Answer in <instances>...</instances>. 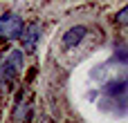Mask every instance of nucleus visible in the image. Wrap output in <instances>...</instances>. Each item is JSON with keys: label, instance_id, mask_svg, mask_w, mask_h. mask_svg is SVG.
<instances>
[{"label": "nucleus", "instance_id": "nucleus-1", "mask_svg": "<svg viewBox=\"0 0 128 123\" xmlns=\"http://www.w3.org/2000/svg\"><path fill=\"white\" fill-rule=\"evenodd\" d=\"M22 67H25V54H22L20 49L9 52V54L4 56V61L0 63V87L7 90V87L18 78V74L22 72Z\"/></svg>", "mask_w": 128, "mask_h": 123}, {"label": "nucleus", "instance_id": "nucleus-2", "mask_svg": "<svg viewBox=\"0 0 128 123\" xmlns=\"http://www.w3.org/2000/svg\"><path fill=\"white\" fill-rule=\"evenodd\" d=\"M25 31V20L18 13H2L0 16V40H16Z\"/></svg>", "mask_w": 128, "mask_h": 123}, {"label": "nucleus", "instance_id": "nucleus-3", "mask_svg": "<svg viewBox=\"0 0 128 123\" xmlns=\"http://www.w3.org/2000/svg\"><path fill=\"white\" fill-rule=\"evenodd\" d=\"M104 92H106V99H108L110 103H122V105H126L128 103V76H119V78L110 81V83L104 87Z\"/></svg>", "mask_w": 128, "mask_h": 123}, {"label": "nucleus", "instance_id": "nucleus-4", "mask_svg": "<svg viewBox=\"0 0 128 123\" xmlns=\"http://www.w3.org/2000/svg\"><path fill=\"white\" fill-rule=\"evenodd\" d=\"M40 34H43V27L38 25V22H32V25H25V31H22V36H20V40H22V54H34L36 52V45H38V40H40Z\"/></svg>", "mask_w": 128, "mask_h": 123}, {"label": "nucleus", "instance_id": "nucleus-5", "mask_svg": "<svg viewBox=\"0 0 128 123\" xmlns=\"http://www.w3.org/2000/svg\"><path fill=\"white\" fill-rule=\"evenodd\" d=\"M86 34H88V27L86 25H74V27H70L65 34H63V47H74V45H79L83 38H86Z\"/></svg>", "mask_w": 128, "mask_h": 123}, {"label": "nucleus", "instance_id": "nucleus-6", "mask_svg": "<svg viewBox=\"0 0 128 123\" xmlns=\"http://www.w3.org/2000/svg\"><path fill=\"white\" fill-rule=\"evenodd\" d=\"M112 61H117V63H128V47L126 45H117V47H115Z\"/></svg>", "mask_w": 128, "mask_h": 123}, {"label": "nucleus", "instance_id": "nucleus-7", "mask_svg": "<svg viewBox=\"0 0 128 123\" xmlns=\"http://www.w3.org/2000/svg\"><path fill=\"white\" fill-rule=\"evenodd\" d=\"M115 22H117V25H128V4L115 13Z\"/></svg>", "mask_w": 128, "mask_h": 123}, {"label": "nucleus", "instance_id": "nucleus-8", "mask_svg": "<svg viewBox=\"0 0 128 123\" xmlns=\"http://www.w3.org/2000/svg\"><path fill=\"white\" fill-rule=\"evenodd\" d=\"M40 123H50V121H40Z\"/></svg>", "mask_w": 128, "mask_h": 123}]
</instances>
